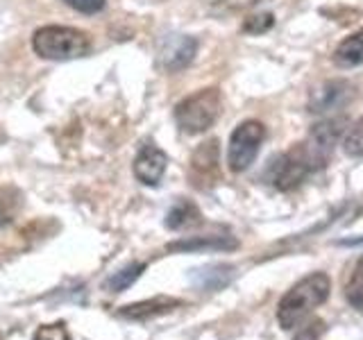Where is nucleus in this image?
<instances>
[{
  "label": "nucleus",
  "mask_w": 363,
  "mask_h": 340,
  "mask_svg": "<svg viewBox=\"0 0 363 340\" xmlns=\"http://www.w3.org/2000/svg\"><path fill=\"white\" fill-rule=\"evenodd\" d=\"M232 277H234V268L227 264L204 266L191 275L193 283H198L202 290H220L223 286H227V283L232 281Z\"/></svg>",
  "instance_id": "obj_12"
},
{
  "label": "nucleus",
  "mask_w": 363,
  "mask_h": 340,
  "mask_svg": "<svg viewBox=\"0 0 363 340\" xmlns=\"http://www.w3.org/2000/svg\"><path fill=\"white\" fill-rule=\"evenodd\" d=\"M329 293H332V279L325 272H311L300 279L277 306V320L281 329H295L302 324L318 306L327 302Z\"/></svg>",
  "instance_id": "obj_2"
},
{
  "label": "nucleus",
  "mask_w": 363,
  "mask_h": 340,
  "mask_svg": "<svg viewBox=\"0 0 363 340\" xmlns=\"http://www.w3.org/2000/svg\"><path fill=\"white\" fill-rule=\"evenodd\" d=\"M34 340H71V336H68L66 327L62 322H57V324L41 327L37 336H34Z\"/></svg>",
  "instance_id": "obj_20"
},
{
  "label": "nucleus",
  "mask_w": 363,
  "mask_h": 340,
  "mask_svg": "<svg viewBox=\"0 0 363 340\" xmlns=\"http://www.w3.org/2000/svg\"><path fill=\"white\" fill-rule=\"evenodd\" d=\"M200 220H202V215H200L198 207L184 198H179L173 207H170V211L166 213V227L168 230H175V232L198 225Z\"/></svg>",
  "instance_id": "obj_14"
},
{
  "label": "nucleus",
  "mask_w": 363,
  "mask_h": 340,
  "mask_svg": "<svg viewBox=\"0 0 363 340\" xmlns=\"http://www.w3.org/2000/svg\"><path fill=\"white\" fill-rule=\"evenodd\" d=\"M332 60L338 68H354L363 64V28L336 45Z\"/></svg>",
  "instance_id": "obj_11"
},
{
  "label": "nucleus",
  "mask_w": 363,
  "mask_h": 340,
  "mask_svg": "<svg viewBox=\"0 0 363 340\" xmlns=\"http://www.w3.org/2000/svg\"><path fill=\"white\" fill-rule=\"evenodd\" d=\"M236 247L238 241L234 236H193L168 245L170 252H230Z\"/></svg>",
  "instance_id": "obj_10"
},
{
  "label": "nucleus",
  "mask_w": 363,
  "mask_h": 340,
  "mask_svg": "<svg viewBox=\"0 0 363 340\" xmlns=\"http://www.w3.org/2000/svg\"><path fill=\"white\" fill-rule=\"evenodd\" d=\"M191 170L196 175V184L200 186L202 181L213 184L211 179L218 177V141H204L191 157Z\"/></svg>",
  "instance_id": "obj_9"
},
{
  "label": "nucleus",
  "mask_w": 363,
  "mask_h": 340,
  "mask_svg": "<svg viewBox=\"0 0 363 340\" xmlns=\"http://www.w3.org/2000/svg\"><path fill=\"white\" fill-rule=\"evenodd\" d=\"M179 300H170V298H152V300H145L139 304H130L125 306L121 311L123 317H130V320H145V317H152V315H162L173 311L175 306H179Z\"/></svg>",
  "instance_id": "obj_13"
},
{
  "label": "nucleus",
  "mask_w": 363,
  "mask_h": 340,
  "mask_svg": "<svg viewBox=\"0 0 363 340\" xmlns=\"http://www.w3.org/2000/svg\"><path fill=\"white\" fill-rule=\"evenodd\" d=\"M343 150L350 157H363V118H359L343 134Z\"/></svg>",
  "instance_id": "obj_18"
},
{
  "label": "nucleus",
  "mask_w": 363,
  "mask_h": 340,
  "mask_svg": "<svg viewBox=\"0 0 363 340\" xmlns=\"http://www.w3.org/2000/svg\"><path fill=\"white\" fill-rule=\"evenodd\" d=\"M272 26H275V16L268 14V11H264V14L250 16V18L243 23V30L250 32V34H264V32H268Z\"/></svg>",
  "instance_id": "obj_19"
},
{
  "label": "nucleus",
  "mask_w": 363,
  "mask_h": 340,
  "mask_svg": "<svg viewBox=\"0 0 363 340\" xmlns=\"http://www.w3.org/2000/svg\"><path fill=\"white\" fill-rule=\"evenodd\" d=\"M5 141V132H3V128H0V143Z\"/></svg>",
  "instance_id": "obj_24"
},
{
  "label": "nucleus",
  "mask_w": 363,
  "mask_h": 340,
  "mask_svg": "<svg viewBox=\"0 0 363 340\" xmlns=\"http://www.w3.org/2000/svg\"><path fill=\"white\" fill-rule=\"evenodd\" d=\"M363 238H354V241H340V245H361Z\"/></svg>",
  "instance_id": "obj_23"
},
{
  "label": "nucleus",
  "mask_w": 363,
  "mask_h": 340,
  "mask_svg": "<svg viewBox=\"0 0 363 340\" xmlns=\"http://www.w3.org/2000/svg\"><path fill=\"white\" fill-rule=\"evenodd\" d=\"M352 100H354L352 82H347V79H327V82H320L315 89H311L306 109L318 113V116H327V113L350 107Z\"/></svg>",
  "instance_id": "obj_6"
},
{
  "label": "nucleus",
  "mask_w": 363,
  "mask_h": 340,
  "mask_svg": "<svg viewBox=\"0 0 363 340\" xmlns=\"http://www.w3.org/2000/svg\"><path fill=\"white\" fill-rule=\"evenodd\" d=\"M64 3L79 14H98V11L105 9L107 0H64Z\"/></svg>",
  "instance_id": "obj_21"
},
{
  "label": "nucleus",
  "mask_w": 363,
  "mask_h": 340,
  "mask_svg": "<svg viewBox=\"0 0 363 340\" xmlns=\"http://www.w3.org/2000/svg\"><path fill=\"white\" fill-rule=\"evenodd\" d=\"M21 209V193L11 186L0 188V227L9 225Z\"/></svg>",
  "instance_id": "obj_15"
},
{
  "label": "nucleus",
  "mask_w": 363,
  "mask_h": 340,
  "mask_svg": "<svg viewBox=\"0 0 363 340\" xmlns=\"http://www.w3.org/2000/svg\"><path fill=\"white\" fill-rule=\"evenodd\" d=\"M345 295L352 306H357L359 311H363V256L357 261L354 270H352V277L345 286Z\"/></svg>",
  "instance_id": "obj_17"
},
{
  "label": "nucleus",
  "mask_w": 363,
  "mask_h": 340,
  "mask_svg": "<svg viewBox=\"0 0 363 340\" xmlns=\"http://www.w3.org/2000/svg\"><path fill=\"white\" fill-rule=\"evenodd\" d=\"M32 48L41 60L71 62L91 52V37L68 26H45L34 32Z\"/></svg>",
  "instance_id": "obj_3"
},
{
  "label": "nucleus",
  "mask_w": 363,
  "mask_h": 340,
  "mask_svg": "<svg viewBox=\"0 0 363 340\" xmlns=\"http://www.w3.org/2000/svg\"><path fill=\"white\" fill-rule=\"evenodd\" d=\"M266 139V128L261 120H243L230 136L227 147V164L232 173H243L255 164L261 150V143Z\"/></svg>",
  "instance_id": "obj_5"
},
{
  "label": "nucleus",
  "mask_w": 363,
  "mask_h": 340,
  "mask_svg": "<svg viewBox=\"0 0 363 340\" xmlns=\"http://www.w3.org/2000/svg\"><path fill=\"white\" fill-rule=\"evenodd\" d=\"M198 50V41L186 34H168L159 43V64L166 71H182L186 68Z\"/></svg>",
  "instance_id": "obj_7"
},
{
  "label": "nucleus",
  "mask_w": 363,
  "mask_h": 340,
  "mask_svg": "<svg viewBox=\"0 0 363 340\" xmlns=\"http://www.w3.org/2000/svg\"><path fill=\"white\" fill-rule=\"evenodd\" d=\"M166 166H168V157L162 147L145 143L134 159V175L145 186H159L166 173Z\"/></svg>",
  "instance_id": "obj_8"
},
{
  "label": "nucleus",
  "mask_w": 363,
  "mask_h": 340,
  "mask_svg": "<svg viewBox=\"0 0 363 340\" xmlns=\"http://www.w3.org/2000/svg\"><path fill=\"white\" fill-rule=\"evenodd\" d=\"M145 270V264H130V266H125L123 270H118L116 275H111L109 281H107V288L111 293H121L125 288H130L132 283L141 277V272Z\"/></svg>",
  "instance_id": "obj_16"
},
{
  "label": "nucleus",
  "mask_w": 363,
  "mask_h": 340,
  "mask_svg": "<svg viewBox=\"0 0 363 340\" xmlns=\"http://www.w3.org/2000/svg\"><path fill=\"white\" fill-rule=\"evenodd\" d=\"M223 109V98L218 89H202L198 94L184 98L175 107V123L184 134H202L218 120Z\"/></svg>",
  "instance_id": "obj_4"
},
{
  "label": "nucleus",
  "mask_w": 363,
  "mask_h": 340,
  "mask_svg": "<svg viewBox=\"0 0 363 340\" xmlns=\"http://www.w3.org/2000/svg\"><path fill=\"white\" fill-rule=\"evenodd\" d=\"M323 324L320 322H313L311 327L306 324L302 332L295 336V340H320V334H323V329H320Z\"/></svg>",
  "instance_id": "obj_22"
},
{
  "label": "nucleus",
  "mask_w": 363,
  "mask_h": 340,
  "mask_svg": "<svg viewBox=\"0 0 363 340\" xmlns=\"http://www.w3.org/2000/svg\"><path fill=\"white\" fill-rule=\"evenodd\" d=\"M345 128V118H327L323 123H315L306 141L272 159L266 170V179L279 191L298 188L306 177L327 166L329 157L334 152V145L343 139Z\"/></svg>",
  "instance_id": "obj_1"
}]
</instances>
